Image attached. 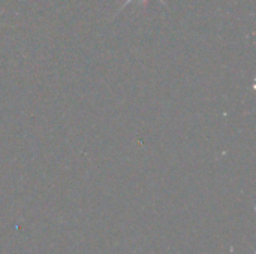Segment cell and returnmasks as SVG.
I'll use <instances>...</instances> for the list:
<instances>
[{
    "label": "cell",
    "instance_id": "obj_1",
    "mask_svg": "<svg viewBox=\"0 0 256 254\" xmlns=\"http://www.w3.org/2000/svg\"><path fill=\"white\" fill-rule=\"evenodd\" d=\"M132 1H134V0H126V1H124V3H123V4H122V6H120V9H118V10H117V13H118V12H120V10H122V9H124V6H128V4H130V3H132ZM140 1H141V3H142V4H144V3H146V0H140ZM159 1H160V3H162V4H164V6H165V0H159Z\"/></svg>",
    "mask_w": 256,
    "mask_h": 254
}]
</instances>
